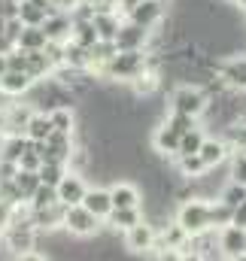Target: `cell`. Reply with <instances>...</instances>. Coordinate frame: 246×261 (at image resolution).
I'll return each mask as SVG.
<instances>
[{
	"mask_svg": "<svg viewBox=\"0 0 246 261\" xmlns=\"http://www.w3.org/2000/svg\"><path fill=\"white\" fill-rule=\"evenodd\" d=\"M155 243H158V231L146 219H140L134 228L125 231V246L131 252H149V249H155Z\"/></svg>",
	"mask_w": 246,
	"mask_h": 261,
	"instance_id": "6",
	"label": "cell"
},
{
	"mask_svg": "<svg viewBox=\"0 0 246 261\" xmlns=\"http://www.w3.org/2000/svg\"><path fill=\"white\" fill-rule=\"evenodd\" d=\"M85 179L76 173V170H67L61 176V182L55 186V195H58V200H61L64 206H70V203H79L82 200V195H85Z\"/></svg>",
	"mask_w": 246,
	"mask_h": 261,
	"instance_id": "9",
	"label": "cell"
},
{
	"mask_svg": "<svg viewBox=\"0 0 246 261\" xmlns=\"http://www.w3.org/2000/svg\"><path fill=\"white\" fill-rule=\"evenodd\" d=\"M15 3H21V0H15Z\"/></svg>",
	"mask_w": 246,
	"mask_h": 261,
	"instance_id": "41",
	"label": "cell"
},
{
	"mask_svg": "<svg viewBox=\"0 0 246 261\" xmlns=\"http://www.w3.org/2000/svg\"><path fill=\"white\" fill-rule=\"evenodd\" d=\"M237 3H240V6H246V0H237Z\"/></svg>",
	"mask_w": 246,
	"mask_h": 261,
	"instance_id": "40",
	"label": "cell"
},
{
	"mask_svg": "<svg viewBox=\"0 0 246 261\" xmlns=\"http://www.w3.org/2000/svg\"><path fill=\"white\" fill-rule=\"evenodd\" d=\"M140 219H143V210H140V206H113L104 222H107L113 231H128V228H134Z\"/></svg>",
	"mask_w": 246,
	"mask_h": 261,
	"instance_id": "13",
	"label": "cell"
},
{
	"mask_svg": "<svg viewBox=\"0 0 246 261\" xmlns=\"http://www.w3.org/2000/svg\"><path fill=\"white\" fill-rule=\"evenodd\" d=\"M3 70H6V55L0 52V73H3Z\"/></svg>",
	"mask_w": 246,
	"mask_h": 261,
	"instance_id": "37",
	"label": "cell"
},
{
	"mask_svg": "<svg viewBox=\"0 0 246 261\" xmlns=\"http://www.w3.org/2000/svg\"><path fill=\"white\" fill-rule=\"evenodd\" d=\"M52 130H55V128H52V122H49V113L34 110V113H31V119H28V125H24V137H28L31 143H43Z\"/></svg>",
	"mask_w": 246,
	"mask_h": 261,
	"instance_id": "16",
	"label": "cell"
},
{
	"mask_svg": "<svg viewBox=\"0 0 246 261\" xmlns=\"http://www.w3.org/2000/svg\"><path fill=\"white\" fill-rule=\"evenodd\" d=\"M18 15V3L15 0H0V18L6 21V18H15Z\"/></svg>",
	"mask_w": 246,
	"mask_h": 261,
	"instance_id": "33",
	"label": "cell"
},
{
	"mask_svg": "<svg viewBox=\"0 0 246 261\" xmlns=\"http://www.w3.org/2000/svg\"><path fill=\"white\" fill-rule=\"evenodd\" d=\"M64 173H67V164H58V161H43L40 170H37L40 182H46V186H58Z\"/></svg>",
	"mask_w": 246,
	"mask_h": 261,
	"instance_id": "25",
	"label": "cell"
},
{
	"mask_svg": "<svg viewBox=\"0 0 246 261\" xmlns=\"http://www.w3.org/2000/svg\"><path fill=\"white\" fill-rule=\"evenodd\" d=\"M222 79H225V85L246 91V58H231V61H225V64H222Z\"/></svg>",
	"mask_w": 246,
	"mask_h": 261,
	"instance_id": "18",
	"label": "cell"
},
{
	"mask_svg": "<svg viewBox=\"0 0 246 261\" xmlns=\"http://www.w3.org/2000/svg\"><path fill=\"white\" fill-rule=\"evenodd\" d=\"M201 143H204V130L198 128H188L180 134V146H177V155H194L198 149H201Z\"/></svg>",
	"mask_w": 246,
	"mask_h": 261,
	"instance_id": "23",
	"label": "cell"
},
{
	"mask_svg": "<svg viewBox=\"0 0 246 261\" xmlns=\"http://www.w3.org/2000/svg\"><path fill=\"white\" fill-rule=\"evenodd\" d=\"M119 3H122V9H125V12H128V9H131V6H134L137 0H119Z\"/></svg>",
	"mask_w": 246,
	"mask_h": 261,
	"instance_id": "36",
	"label": "cell"
},
{
	"mask_svg": "<svg viewBox=\"0 0 246 261\" xmlns=\"http://www.w3.org/2000/svg\"><path fill=\"white\" fill-rule=\"evenodd\" d=\"M34 3H40V6H52V0H34Z\"/></svg>",
	"mask_w": 246,
	"mask_h": 261,
	"instance_id": "38",
	"label": "cell"
},
{
	"mask_svg": "<svg viewBox=\"0 0 246 261\" xmlns=\"http://www.w3.org/2000/svg\"><path fill=\"white\" fill-rule=\"evenodd\" d=\"M110 200H113V206H140V189L137 186H131V182H116L113 189H110Z\"/></svg>",
	"mask_w": 246,
	"mask_h": 261,
	"instance_id": "17",
	"label": "cell"
},
{
	"mask_svg": "<svg viewBox=\"0 0 246 261\" xmlns=\"http://www.w3.org/2000/svg\"><path fill=\"white\" fill-rule=\"evenodd\" d=\"M164 15V0H137L128 9V18L140 28H155Z\"/></svg>",
	"mask_w": 246,
	"mask_h": 261,
	"instance_id": "8",
	"label": "cell"
},
{
	"mask_svg": "<svg viewBox=\"0 0 246 261\" xmlns=\"http://www.w3.org/2000/svg\"><path fill=\"white\" fill-rule=\"evenodd\" d=\"M177 225L183 228L188 237L194 234H204V231H213V219H210V203L194 197V200H185L177 213Z\"/></svg>",
	"mask_w": 246,
	"mask_h": 261,
	"instance_id": "1",
	"label": "cell"
},
{
	"mask_svg": "<svg viewBox=\"0 0 246 261\" xmlns=\"http://www.w3.org/2000/svg\"><path fill=\"white\" fill-rule=\"evenodd\" d=\"M198 155L204 158V164H207V167H219V164H225V161H228V143H225V140L204 137V143H201Z\"/></svg>",
	"mask_w": 246,
	"mask_h": 261,
	"instance_id": "15",
	"label": "cell"
},
{
	"mask_svg": "<svg viewBox=\"0 0 246 261\" xmlns=\"http://www.w3.org/2000/svg\"><path fill=\"white\" fill-rule=\"evenodd\" d=\"M219 200L222 203H228V206H237V203H243L246 200V182H228L222 192H219Z\"/></svg>",
	"mask_w": 246,
	"mask_h": 261,
	"instance_id": "28",
	"label": "cell"
},
{
	"mask_svg": "<svg viewBox=\"0 0 246 261\" xmlns=\"http://www.w3.org/2000/svg\"><path fill=\"white\" fill-rule=\"evenodd\" d=\"M216 243L225 258H246V228H240V225H234V222L222 225Z\"/></svg>",
	"mask_w": 246,
	"mask_h": 261,
	"instance_id": "5",
	"label": "cell"
},
{
	"mask_svg": "<svg viewBox=\"0 0 246 261\" xmlns=\"http://www.w3.org/2000/svg\"><path fill=\"white\" fill-rule=\"evenodd\" d=\"M3 128H6V119H3V113H0V134H3Z\"/></svg>",
	"mask_w": 246,
	"mask_h": 261,
	"instance_id": "39",
	"label": "cell"
},
{
	"mask_svg": "<svg viewBox=\"0 0 246 261\" xmlns=\"http://www.w3.org/2000/svg\"><path fill=\"white\" fill-rule=\"evenodd\" d=\"M91 24H94V31H97V40H113L116 31H119V18H116L113 12H104V9L91 15Z\"/></svg>",
	"mask_w": 246,
	"mask_h": 261,
	"instance_id": "21",
	"label": "cell"
},
{
	"mask_svg": "<svg viewBox=\"0 0 246 261\" xmlns=\"http://www.w3.org/2000/svg\"><path fill=\"white\" fill-rule=\"evenodd\" d=\"M207 91L198 88V85H180L170 97V110L174 113H183V116H191V119H201L207 113Z\"/></svg>",
	"mask_w": 246,
	"mask_h": 261,
	"instance_id": "2",
	"label": "cell"
},
{
	"mask_svg": "<svg viewBox=\"0 0 246 261\" xmlns=\"http://www.w3.org/2000/svg\"><path fill=\"white\" fill-rule=\"evenodd\" d=\"M231 213H234V206H228V203H222V200L210 203V219H213V228L228 225V222H231Z\"/></svg>",
	"mask_w": 246,
	"mask_h": 261,
	"instance_id": "29",
	"label": "cell"
},
{
	"mask_svg": "<svg viewBox=\"0 0 246 261\" xmlns=\"http://www.w3.org/2000/svg\"><path fill=\"white\" fill-rule=\"evenodd\" d=\"M231 179L234 182H246V152H234V158H231Z\"/></svg>",
	"mask_w": 246,
	"mask_h": 261,
	"instance_id": "31",
	"label": "cell"
},
{
	"mask_svg": "<svg viewBox=\"0 0 246 261\" xmlns=\"http://www.w3.org/2000/svg\"><path fill=\"white\" fill-rule=\"evenodd\" d=\"M46 15H49V6H40L34 0H21L18 3V21L21 24H43Z\"/></svg>",
	"mask_w": 246,
	"mask_h": 261,
	"instance_id": "22",
	"label": "cell"
},
{
	"mask_svg": "<svg viewBox=\"0 0 246 261\" xmlns=\"http://www.w3.org/2000/svg\"><path fill=\"white\" fill-rule=\"evenodd\" d=\"M61 228L76 234V237H91L101 231V219L94 213H88L82 203H70L64 206V219H61Z\"/></svg>",
	"mask_w": 246,
	"mask_h": 261,
	"instance_id": "3",
	"label": "cell"
},
{
	"mask_svg": "<svg viewBox=\"0 0 246 261\" xmlns=\"http://www.w3.org/2000/svg\"><path fill=\"white\" fill-rule=\"evenodd\" d=\"M58 195H55V186H46V182H40L37 186V192L28 197V203H31V210H43V206H49V203H55Z\"/></svg>",
	"mask_w": 246,
	"mask_h": 261,
	"instance_id": "27",
	"label": "cell"
},
{
	"mask_svg": "<svg viewBox=\"0 0 246 261\" xmlns=\"http://www.w3.org/2000/svg\"><path fill=\"white\" fill-rule=\"evenodd\" d=\"M180 158V170H183L185 179H198L204 170H207V164H204V158L194 152V155H177Z\"/></svg>",
	"mask_w": 246,
	"mask_h": 261,
	"instance_id": "26",
	"label": "cell"
},
{
	"mask_svg": "<svg viewBox=\"0 0 246 261\" xmlns=\"http://www.w3.org/2000/svg\"><path fill=\"white\" fill-rule=\"evenodd\" d=\"M40 164H43V158H40L37 146L31 143V146L21 152V158H18V167H21V170H40Z\"/></svg>",
	"mask_w": 246,
	"mask_h": 261,
	"instance_id": "30",
	"label": "cell"
},
{
	"mask_svg": "<svg viewBox=\"0 0 246 261\" xmlns=\"http://www.w3.org/2000/svg\"><path fill=\"white\" fill-rule=\"evenodd\" d=\"M9 222H12V206H9L6 200H0V231H3Z\"/></svg>",
	"mask_w": 246,
	"mask_h": 261,
	"instance_id": "35",
	"label": "cell"
},
{
	"mask_svg": "<svg viewBox=\"0 0 246 261\" xmlns=\"http://www.w3.org/2000/svg\"><path fill=\"white\" fill-rule=\"evenodd\" d=\"M88 213H94L101 222L110 216V210H113V200H110V189H85V195L79 200Z\"/></svg>",
	"mask_w": 246,
	"mask_h": 261,
	"instance_id": "11",
	"label": "cell"
},
{
	"mask_svg": "<svg viewBox=\"0 0 246 261\" xmlns=\"http://www.w3.org/2000/svg\"><path fill=\"white\" fill-rule=\"evenodd\" d=\"M107 73L113 79H137L143 70H146V58H143V49H134V52H116L110 61H107Z\"/></svg>",
	"mask_w": 246,
	"mask_h": 261,
	"instance_id": "4",
	"label": "cell"
},
{
	"mask_svg": "<svg viewBox=\"0 0 246 261\" xmlns=\"http://www.w3.org/2000/svg\"><path fill=\"white\" fill-rule=\"evenodd\" d=\"M46 43H49V37L43 34L40 24H21L18 37H15V46L24 52H40V49H46Z\"/></svg>",
	"mask_w": 246,
	"mask_h": 261,
	"instance_id": "14",
	"label": "cell"
},
{
	"mask_svg": "<svg viewBox=\"0 0 246 261\" xmlns=\"http://www.w3.org/2000/svg\"><path fill=\"white\" fill-rule=\"evenodd\" d=\"M231 222H234V225H240V228H246V200L234 206V213H231Z\"/></svg>",
	"mask_w": 246,
	"mask_h": 261,
	"instance_id": "34",
	"label": "cell"
},
{
	"mask_svg": "<svg viewBox=\"0 0 246 261\" xmlns=\"http://www.w3.org/2000/svg\"><path fill=\"white\" fill-rule=\"evenodd\" d=\"M194 122H198V119H191V116H183V113H174V116L167 119V125L177 130V134H183V130L194 128Z\"/></svg>",
	"mask_w": 246,
	"mask_h": 261,
	"instance_id": "32",
	"label": "cell"
},
{
	"mask_svg": "<svg viewBox=\"0 0 246 261\" xmlns=\"http://www.w3.org/2000/svg\"><path fill=\"white\" fill-rule=\"evenodd\" d=\"M152 143H155V152H161V155H177V146H180V134L170 128L167 122L161 125V128L155 130V137H152Z\"/></svg>",
	"mask_w": 246,
	"mask_h": 261,
	"instance_id": "19",
	"label": "cell"
},
{
	"mask_svg": "<svg viewBox=\"0 0 246 261\" xmlns=\"http://www.w3.org/2000/svg\"><path fill=\"white\" fill-rule=\"evenodd\" d=\"M43 34L52 40V43H64V40H70V28H73V21L64 15V12H49L46 18H43Z\"/></svg>",
	"mask_w": 246,
	"mask_h": 261,
	"instance_id": "12",
	"label": "cell"
},
{
	"mask_svg": "<svg viewBox=\"0 0 246 261\" xmlns=\"http://www.w3.org/2000/svg\"><path fill=\"white\" fill-rule=\"evenodd\" d=\"M49 122H52V128L55 130L73 134V125H76V119H73V107H52V110H49Z\"/></svg>",
	"mask_w": 246,
	"mask_h": 261,
	"instance_id": "24",
	"label": "cell"
},
{
	"mask_svg": "<svg viewBox=\"0 0 246 261\" xmlns=\"http://www.w3.org/2000/svg\"><path fill=\"white\" fill-rule=\"evenodd\" d=\"M113 43H116V52H134V49H143V46L149 43V28H140V24H134V21L119 24Z\"/></svg>",
	"mask_w": 246,
	"mask_h": 261,
	"instance_id": "7",
	"label": "cell"
},
{
	"mask_svg": "<svg viewBox=\"0 0 246 261\" xmlns=\"http://www.w3.org/2000/svg\"><path fill=\"white\" fill-rule=\"evenodd\" d=\"M34 85V79L24 73V70H3L0 73V91L3 94H9V97H21V94H28V88Z\"/></svg>",
	"mask_w": 246,
	"mask_h": 261,
	"instance_id": "10",
	"label": "cell"
},
{
	"mask_svg": "<svg viewBox=\"0 0 246 261\" xmlns=\"http://www.w3.org/2000/svg\"><path fill=\"white\" fill-rule=\"evenodd\" d=\"M12 186H15V192L21 195V200L28 203V197L37 192V186H40V176H37V170H15V176H12Z\"/></svg>",
	"mask_w": 246,
	"mask_h": 261,
	"instance_id": "20",
	"label": "cell"
}]
</instances>
